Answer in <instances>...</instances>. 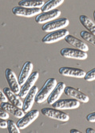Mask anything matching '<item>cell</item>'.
Returning <instances> with one entry per match:
<instances>
[{"label":"cell","instance_id":"1","mask_svg":"<svg viewBox=\"0 0 95 133\" xmlns=\"http://www.w3.org/2000/svg\"><path fill=\"white\" fill-rule=\"evenodd\" d=\"M57 81L54 78H48L45 84H43V86L40 90H39L37 95H36V98H35V102L38 104H42L46 101H47L48 97L50 96V93L57 85Z\"/></svg>","mask_w":95,"mask_h":133},{"label":"cell","instance_id":"2","mask_svg":"<svg viewBox=\"0 0 95 133\" xmlns=\"http://www.w3.org/2000/svg\"><path fill=\"white\" fill-rule=\"evenodd\" d=\"M41 113L46 117L60 120L62 122H66L69 119V116L68 114L55 108H44L41 110Z\"/></svg>","mask_w":95,"mask_h":133},{"label":"cell","instance_id":"3","mask_svg":"<svg viewBox=\"0 0 95 133\" xmlns=\"http://www.w3.org/2000/svg\"><path fill=\"white\" fill-rule=\"evenodd\" d=\"M69 24V21L66 18H61L54 19L51 22H46L42 27V30L45 32H52L54 30L66 28Z\"/></svg>","mask_w":95,"mask_h":133},{"label":"cell","instance_id":"4","mask_svg":"<svg viewBox=\"0 0 95 133\" xmlns=\"http://www.w3.org/2000/svg\"><path fill=\"white\" fill-rule=\"evenodd\" d=\"M42 12L41 8H30L22 6H15L12 9V13L19 17H26V18H31L34 16H37Z\"/></svg>","mask_w":95,"mask_h":133},{"label":"cell","instance_id":"5","mask_svg":"<svg viewBox=\"0 0 95 133\" xmlns=\"http://www.w3.org/2000/svg\"><path fill=\"white\" fill-rule=\"evenodd\" d=\"M68 34H69V30H65V28L58 30H54V31H52V32H50L49 34H47L42 38V42L46 44L54 43L62 39H64Z\"/></svg>","mask_w":95,"mask_h":133},{"label":"cell","instance_id":"6","mask_svg":"<svg viewBox=\"0 0 95 133\" xmlns=\"http://www.w3.org/2000/svg\"><path fill=\"white\" fill-rule=\"evenodd\" d=\"M39 111L37 109L30 110L28 112L25 113V115L22 118H20L17 122V125L19 129H25L26 128H27L39 117Z\"/></svg>","mask_w":95,"mask_h":133},{"label":"cell","instance_id":"7","mask_svg":"<svg viewBox=\"0 0 95 133\" xmlns=\"http://www.w3.org/2000/svg\"><path fill=\"white\" fill-rule=\"evenodd\" d=\"M39 77V72H34L29 77V78L25 81V83L23 84H22L21 90H20V92L18 94V96L22 99L25 98L26 96L30 92V90L34 86V84L36 83Z\"/></svg>","mask_w":95,"mask_h":133},{"label":"cell","instance_id":"8","mask_svg":"<svg viewBox=\"0 0 95 133\" xmlns=\"http://www.w3.org/2000/svg\"><path fill=\"white\" fill-rule=\"evenodd\" d=\"M61 14H62L61 11L58 9L45 11V12H41V13L38 15L36 18H35V22L39 24L49 22L58 18V17H60Z\"/></svg>","mask_w":95,"mask_h":133},{"label":"cell","instance_id":"9","mask_svg":"<svg viewBox=\"0 0 95 133\" xmlns=\"http://www.w3.org/2000/svg\"><path fill=\"white\" fill-rule=\"evenodd\" d=\"M60 54L66 58H73L77 60H86L88 57L86 52L73 48H63L60 51Z\"/></svg>","mask_w":95,"mask_h":133},{"label":"cell","instance_id":"10","mask_svg":"<svg viewBox=\"0 0 95 133\" xmlns=\"http://www.w3.org/2000/svg\"><path fill=\"white\" fill-rule=\"evenodd\" d=\"M5 77L9 84V87L13 92L18 95L21 90V84H19L18 78H17L13 70L10 69H7L5 70Z\"/></svg>","mask_w":95,"mask_h":133},{"label":"cell","instance_id":"11","mask_svg":"<svg viewBox=\"0 0 95 133\" xmlns=\"http://www.w3.org/2000/svg\"><path fill=\"white\" fill-rule=\"evenodd\" d=\"M53 107L60 110L64 109H75L79 108L80 101L73 98V99H62L58 100L53 104Z\"/></svg>","mask_w":95,"mask_h":133},{"label":"cell","instance_id":"12","mask_svg":"<svg viewBox=\"0 0 95 133\" xmlns=\"http://www.w3.org/2000/svg\"><path fill=\"white\" fill-rule=\"evenodd\" d=\"M58 72L62 76L76 78H84L86 74V72L84 70L73 67H62L59 69Z\"/></svg>","mask_w":95,"mask_h":133},{"label":"cell","instance_id":"13","mask_svg":"<svg viewBox=\"0 0 95 133\" xmlns=\"http://www.w3.org/2000/svg\"><path fill=\"white\" fill-rule=\"evenodd\" d=\"M39 92V88L36 86H34L28 94L26 96L25 100L23 101V107H22V110L24 111L25 113L28 112L29 111L31 110V108L34 105V103L35 101V98H36V95Z\"/></svg>","mask_w":95,"mask_h":133},{"label":"cell","instance_id":"14","mask_svg":"<svg viewBox=\"0 0 95 133\" xmlns=\"http://www.w3.org/2000/svg\"><path fill=\"white\" fill-rule=\"evenodd\" d=\"M64 93L66 96H69L70 97L74 98L82 103H87V102H89V100H90L88 96H86V94L82 93L81 92L75 89L73 87H70V86H66Z\"/></svg>","mask_w":95,"mask_h":133},{"label":"cell","instance_id":"15","mask_svg":"<svg viewBox=\"0 0 95 133\" xmlns=\"http://www.w3.org/2000/svg\"><path fill=\"white\" fill-rule=\"evenodd\" d=\"M65 88H66V84L64 82L58 83L54 90L52 91V92L50 93L48 99H47V103L49 104H53L54 102L60 99L62 94L64 92Z\"/></svg>","mask_w":95,"mask_h":133},{"label":"cell","instance_id":"16","mask_svg":"<svg viewBox=\"0 0 95 133\" xmlns=\"http://www.w3.org/2000/svg\"><path fill=\"white\" fill-rule=\"evenodd\" d=\"M1 108H3L4 110L7 111L9 113L12 114L14 116L20 119L23 116L25 115L24 111L22 110V108L13 104L12 103H9V102H1Z\"/></svg>","mask_w":95,"mask_h":133},{"label":"cell","instance_id":"17","mask_svg":"<svg viewBox=\"0 0 95 133\" xmlns=\"http://www.w3.org/2000/svg\"><path fill=\"white\" fill-rule=\"evenodd\" d=\"M33 63L31 62H26L23 65L22 70L20 71V74L18 76V81L19 84H23L25 83V81L29 78V77L32 74V70H33Z\"/></svg>","mask_w":95,"mask_h":133},{"label":"cell","instance_id":"18","mask_svg":"<svg viewBox=\"0 0 95 133\" xmlns=\"http://www.w3.org/2000/svg\"><path fill=\"white\" fill-rule=\"evenodd\" d=\"M64 39L68 44L75 47L76 49L81 50L85 51V52H87L89 50V47L85 42H83L82 41L79 40L78 38L74 37V36H72V35L68 34Z\"/></svg>","mask_w":95,"mask_h":133},{"label":"cell","instance_id":"19","mask_svg":"<svg viewBox=\"0 0 95 133\" xmlns=\"http://www.w3.org/2000/svg\"><path fill=\"white\" fill-rule=\"evenodd\" d=\"M3 91L7 95V98H8V100H9V101L10 103H12L13 104H15V105L21 108H22L23 103L20 100L21 97H20L19 96H18V94H16L15 92H13L12 90H11V89L10 87H5V88H3Z\"/></svg>","mask_w":95,"mask_h":133},{"label":"cell","instance_id":"20","mask_svg":"<svg viewBox=\"0 0 95 133\" xmlns=\"http://www.w3.org/2000/svg\"><path fill=\"white\" fill-rule=\"evenodd\" d=\"M79 21L89 32L95 34V23L89 17L86 15H81L79 17Z\"/></svg>","mask_w":95,"mask_h":133},{"label":"cell","instance_id":"21","mask_svg":"<svg viewBox=\"0 0 95 133\" xmlns=\"http://www.w3.org/2000/svg\"><path fill=\"white\" fill-rule=\"evenodd\" d=\"M44 4L42 0H21L18 2V6L30 8H42Z\"/></svg>","mask_w":95,"mask_h":133},{"label":"cell","instance_id":"22","mask_svg":"<svg viewBox=\"0 0 95 133\" xmlns=\"http://www.w3.org/2000/svg\"><path fill=\"white\" fill-rule=\"evenodd\" d=\"M63 2H64V0H49V1H47L46 3H45V4L41 8L42 12L54 10L58 6L62 5L63 3Z\"/></svg>","mask_w":95,"mask_h":133},{"label":"cell","instance_id":"23","mask_svg":"<svg viewBox=\"0 0 95 133\" xmlns=\"http://www.w3.org/2000/svg\"><path fill=\"white\" fill-rule=\"evenodd\" d=\"M80 36L81 37V38H83L85 41H86L87 42H90V44L93 45L95 46V34L89 32L88 30H82L80 33Z\"/></svg>","mask_w":95,"mask_h":133},{"label":"cell","instance_id":"24","mask_svg":"<svg viewBox=\"0 0 95 133\" xmlns=\"http://www.w3.org/2000/svg\"><path fill=\"white\" fill-rule=\"evenodd\" d=\"M8 125L7 129L10 133H20V129L17 125V123L15 124V121L11 119H8Z\"/></svg>","mask_w":95,"mask_h":133},{"label":"cell","instance_id":"25","mask_svg":"<svg viewBox=\"0 0 95 133\" xmlns=\"http://www.w3.org/2000/svg\"><path fill=\"white\" fill-rule=\"evenodd\" d=\"M84 79L86 81H95V68H93V69H91V70H90L89 72H86V76L84 77Z\"/></svg>","mask_w":95,"mask_h":133},{"label":"cell","instance_id":"26","mask_svg":"<svg viewBox=\"0 0 95 133\" xmlns=\"http://www.w3.org/2000/svg\"><path fill=\"white\" fill-rule=\"evenodd\" d=\"M0 118L3 119H9V112L7 111L4 110L2 108H0Z\"/></svg>","mask_w":95,"mask_h":133},{"label":"cell","instance_id":"27","mask_svg":"<svg viewBox=\"0 0 95 133\" xmlns=\"http://www.w3.org/2000/svg\"><path fill=\"white\" fill-rule=\"evenodd\" d=\"M86 119H87V121L91 122V123L95 122V112H92V113H90L86 116Z\"/></svg>","mask_w":95,"mask_h":133},{"label":"cell","instance_id":"28","mask_svg":"<svg viewBox=\"0 0 95 133\" xmlns=\"http://www.w3.org/2000/svg\"><path fill=\"white\" fill-rule=\"evenodd\" d=\"M0 100H1V102H7V101H9L7 95L2 90L0 91Z\"/></svg>","mask_w":95,"mask_h":133},{"label":"cell","instance_id":"29","mask_svg":"<svg viewBox=\"0 0 95 133\" xmlns=\"http://www.w3.org/2000/svg\"><path fill=\"white\" fill-rule=\"evenodd\" d=\"M7 125H8V122H7L5 119H0V128H7Z\"/></svg>","mask_w":95,"mask_h":133},{"label":"cell","instance_id":"30","mask_svg":"<svg viewBox=\"0 0 95 133\" xmlns=\"http://www.w3.org/2000/svg\"><path fill=\"white\" fill-rule=\"evenodd\" d=\"M86 133H95V130H93V128H87V129H86Z\"/></svg>","mask_w":95,"mask_h":133},{"label":"cell","instance_id":"31","mask_svg":"<svg viewBox=\"0 0 95 133\" xmlns=\"http://www.w3.org/2000/svg\"><path fill=\"white\" fill-rule=\"evenodd\" d=\"M70 132L71 133H80L81 131L79 130H77V129H71L70 130Z\"/></svg>","mask_w":95,"mask_h":133},{"label":"cell","instance_id":"32","mask_svg":"<svg viewBox=\"0 0 95 133\" xmlns=\"http://www.w3.org/2000/svg\"><path fill=\"white\" fill-rule=\"evenodd\" d=\"M93 18H94V22H95V10L93 11Z\"/></svg>","mask_w":95,"mask_h":133}]
</instances>
